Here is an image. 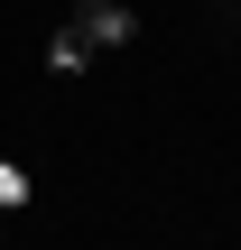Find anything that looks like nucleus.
<instances>
[{
    "mask_svg": "<svg viewBox=\"0 0 241 250\" xmlns=\"http://www.w3.org/2000/svg\"><path fill=\"white\" fill-rule=\"evenodd\" d=\"M19 204H28V176H19V167L0 158V213H19Z\"/></svg>",
    "mask_w": 241,
    "mask_h": 250,
    "instance_id": "nucleus-3",
    "label": "nucleus"
},
{
    "mask_svg": "<svg viewBox=\"0 0 241 250\" xmlns=\"http://www.w3.org/2000/svg\"><path fill=\"white\" fill-rule=\"evenodd\" d=\"M84 65H93V28H84V19H65V28L46 37V74H84Z\"/></svg>",
    "mask_w": 241,
    "mask_h": 250,
    "instance_id": "nucleus-1",
    "label": "nucleus"
},
{
    "mask_svg": "<svg viewBox=\"0 0 241 250\" xmlns=\"http://www.w3.org/2000/svg\"><path fill=\"white\" fill-rule=\"evenodd\" d=\"M84 28H93V46H130V37H139V9H121V0H93V9H84Z\"/></svg>",
    "mask_w": 241,
    "mask_h": 250,
    "instance_id": "nucleus-2",
    "label": "nucleus"
}]
</instances>
